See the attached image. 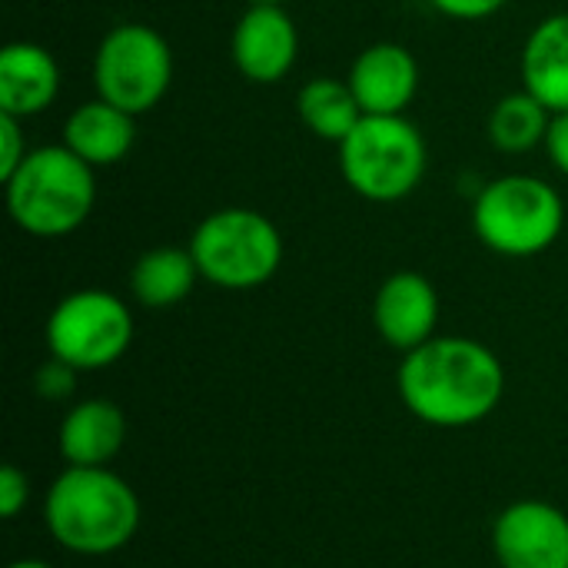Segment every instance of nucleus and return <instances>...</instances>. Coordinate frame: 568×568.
<instances>
[{
    "mask_svg": "<svg viewBox=\"0 0 568 568\" xmlns=\"http://www.w3.org/2000/svg\"><path fill=\"white\" fill-rule=\"evenodd\" d=\"M7 568H53L50 562H43V559H17V562H10Z\"/></svg>",
    "mask_w": 568,
    "mask_h": 568,
    "instance_id": "obj_25",
    "label": "nucleus"
},
{
    "mask_svg": "<svg viewBox=\"0 0 568 568\" xmlns=\"http://www.w3.org/2000/svg\"><path fill=\"white\" fill-rule=\"evenodd\" d=\"M566 226L559 190L529 173L489 180L473 203V233L479 243L509 260H529L556 246Z\"/></svg>",
    "mask_w": 568,
    "mask_h": 568,
    "instance_id": "obj_4",
    "label": "nucleus"
},
{
    "mask_svg": "<svg viewBox=\"0 0 568 568\" xmlns=\"http://www.w3.org/2000/svg\"><path fill=\"white\" fill-rule=\"evenodd\" d=\"M230 57L243 80L273 87L290 77L300 57V30L283 3H250L230 37Z\"/></svg>",
    "mask_w": 568,
    "mask_h": 568,
    "instance_id": "obj_10",
    "label": "nucleus"
},
{
    "mask_svg": "<svg viewBox=\"0 0 568 568\" xmlns=\"http://www.w3.org/2000/svg\"><path fill=\"white\" fill-rule=\"evenodd\" d=\"M373 326L386 346L396 353H413L436 336L439 326V293L436 286L416 273L399 270L383 280L373 296Z\"/></svg>",
    "mask_w": 568,
    "mask_h": 568,
    "instance_id": "obj_11",
    "label": "nucleus"
},
{
    "mask_svg": "<svg viewBox=\"0 0 568 568\" xmlns=\"http://www.w3.org/2000/svg\"><path fill=\"white\" fill-rule=\"evenodd\" d=\"M546 156L562 176H568V110L566 113H552V123L546 133Z\"/></svg>",
    "mask_w": 568,
    "mask_h": 568,
    "instance_id": "obj_24",
    "label": "nucleus"
},
{
    "mask_svg": "<svg viewBox=\"0 0 568 568\" xmlns=\"http://www.w3.org/2000/svg\"><path fill=\"white\" fill-rule=\"evenodd\" d=\"M190 253L206 283L230 293H246L280 273L283 236L266 213L250 206H223L196 223Z\"/></svg>",
    "mask_w": 568,
    "mask_h": 568,
    "instance_id": "obj_6",
    "label": "nucleus"
},
{
    "mask_svg": "<svg viewBox=\"0 0 568 568\" xmlns=\"http://www.w3.org/2000/svg\"><path fill=\"white\" fill-rule=\"evenodd\" d=\"M346 83L363 116H399L419 93V63L403 43L379 40L353 60Z\"/></svg>",
    "mask_w": 568,
    "mask_h": 568,
    "instance_id": "obj_12",
    "label": "nucleus"
},
{
    "mask_svg": "<svg viewBox=\"0 0 568 568\" xmlns=\"http://www.w3.org/2000/svg\"><path fill=\"white\" fill-rule=\"evenodd\" d=\"M60 97V67L53 53L30 40H13L0 50V113L33 120Z\"/></svg>",
    "mask_w": 568,
    "mask_h": 568,
    "instance_id": "obj_13",
    "label": "nucleus"
},
{
    "mask_svg": "<svg viewBox=\"0 0 568 568\" xmlns=\"http://www.w3.org/2000/svg\"><path fill=\"white\" fill-rule=\"evenodd\" d=\"M77 376H80V369H73L70 363H63V359L50 356V359L37 369V376H33V389H37V396H40V399H47V403H60V399L73 396V389H77Z\"/></svg>",
    "mask_w": 568,
    "mask_h": 568,
    "instance_id": "obj_20",
    "label": "nucleus"
},
{
    "mask_svg": "<svg viewBox=\"0 0 568 568\" xmlns=\"http://www.w3.org/2000/svg\"><path fill=\"white\" fill-rule=\"evenodd\" d=\"M126 443V416L110 399H83L60 423V456L67 466H110Z\"/></svg>",
    "mask_w": 568,
    "mask_h": 568,
    "instance_id": "obj_15",
    "label": "nucleus"
},
{
    "mask_svg": "<svg viewBox=\"0 0 568 568\" xmlns=\"http://www.w3.org/2000/svg\"><path fill=\"white\" fill-rule=\"evenodd\" d=\"M10 220L37 240L77 233L97 203L93 166L70 146H33L27 160L3 180Z\"/></svg>",
    "mask_w": 568,
    "mask_h": 568,
    "instance_id": "obj_3",
    "label": "nucleus"
},
{
    "mask_svg": "<svg viewBox=\"0 0 568 568\" xmlns=\"http://www.w3.org/2000/svg\"><path fill=\"white\" fill-rule=\"evenodd\" d=\"M140 516L133 486L106 466H67L43 496V526L53 542L87 559L126 549Z\"/></svg>",
    "mask_w": 568,
    "mask_h": 568,
    "instance_id": "obj_2",
    "label": "nucleus"
},
{
    "mask_svg": "<svg viewBox=\"0 0 568 568\" xmlns=\"http://www.w3.org/2000/svg\"><path fill=\"white\" fill-rule=\"evenodd\" d=\"M43 339L50 356L80 373H97L123 359L133 346V313L106 290H77L50 310Z\"/></svg>",
    "mask_w": 568,
    "mask_h": 568,
    "instance_id": "obj_8",
    "label": "nucleus"
},
{
    "mask_svg": "<svg viewBox=\"0 0 568 568\" xmlns=\"http://www.w3.org/2000/svg\"><path fill=\"white\" fill-rule=\"evenodd\" d=\"M30 503V479L13 463L0 469V513L3 519H17Z\"/></svg>",
    "mask_w": 568,
    "mask_h": 568,
    "instance_id": "obj_22",
    "label": "nucleus"
},
{
    "mask_svg": "<svg viewBox=\"0 0 568 568\" xmlns=\"http://www.w3.org/2000/svg\"><path fill=\"white\" fill-rule=\"evenodd\" d=\"M27 153L30 146H27L23 120L0 113V180H7L27 160Z\"/></svg>",
    "mask_w": 568,
    "mask_h": 568,
    "instance_id": "obj_21",
    "label": "nucleus"
},
{
    "mask_svg": "<svg viewBox=\"0 0 568 568\" xmlns=\"http://www.w3.org/2000/svg\"><path fill=\"white\" fill-rule=\"evenodd\" d=\"M426 166V136L406 113L363 116L339 143V173L346 186L369 203H399L413 196Z\"/></svg>",
    "mask_w": 568,
    "mask_h": 568,
    "instance_id": "obj_5",
    "label": "nucleus"
},
{
    "mask_svg": "<svg viewBox=\"0 0 568 568\" xmlns=\"http://www.w3.org/2000/svg\"><path fill=\"white\" fill-rule=\"evenodd\" d=\"M406 409L436 429H466L496 413L506 396L503 359L469 336H433L406 353L396 373Z\"/></svg>",
    "mask_w": 568,
    "mask_h": 568,
    "instance_id": "obj_1",
    "label": "nucleus"
},
{
    "mask_svg": "<svg viewBox=\"0 0 568 568\" xmlns=\"http://www.w3.org/2000/svg\"><path fill=\"white\" fill-rule=\"evenodd\" d=\"M296 110H300L303 126L313 136H320L326 143H336V146L363 120V110H359L349 83L336 80V77H316V80L303 83V90L296 97Z\"/></svg>",
    "mask_w": 568,
    "mask_h": 568,
    "instance_id": "obj_18",
    "label": "nucleus"
},
{
    "mask_svg": "<svg viewBox=\"0 0 568 568\" xmlns=\"http://www.w3.org/2000/svg\"><path fill=\"white\" fill-rule=\"evenodd\" d=\"M443 17L453 20H486L493 13H499L509 0H429Z\"/></svg>",
    "mask_w": 568,
    "mask_h": 568,
    "instance_id": "obj_23",
    "label": "nucleus"
},
{
    "mask_svg": "<svg viewBox=\"0 0 568 568\" xmlns=\"http://www.w3.org/2000/svg\"><path fill=\"white\" fill-rule=\"evenodd\" d=\"M493 552L503 568H568V516L542 499L513 503L493 523Z\"/></svg>",
    "mask_w": 568,
    "mask_h": 568,
    "instance_id": "obj_9",
    "label": "nucleus"
},
{
    "mask_svg": "<svg viewBox=\"0 0 568 568\" xmlns=\"http://www.w3.org/2000/svg\"><path fill=\"white\" fill-rule=\"evenodd\" d=\"M246 3H283V7H286L290 0H246Z\"/></svg>",
    "mask_w": 568,
    "mask_h": 568,
    "instance_id": "obj_26",
    "label": "nucleus"
},
{
    "mask_svg": "<svg viewBox=\"0 0 568 568\" xmlns=\"http://www.w3.org/2000/svg\"><path fill=\"white\" fill-rule=\"evenodd\" d=\"M136 143V116L106 103L87 100L63 120V146H70L93 170L116 166Z\"/></svg>",
    "mask_w": 568,
    "mask_h": 568,
    "instance_id": "obj_14",
    "label": "nucleus"
},
{
    "mask_svg": "<svg viewBox=\"0 0 568 568\" xmlns=\"http://www.w3.org/2000/svg\"><path fill=\"white\" fill-rule=\"evenodd\" d=\"M173 50L150 23H116L93 53V90L100 100L143 116L170 93Z\"/></svg>",
    "mask_w": 568,
    "mask_h": 568,
    "instance_id": "obj_7",
    "label": "nucleus"
},
{
    "mask_svg": "<svg viewBox=\"0 0 568 568\" xmlns=\"http://www.w3.org/2000/svg\"><path fill=\"white\" fill-rule=\"evenodd\" d=\"M552 123V110L539 103L532 93L516 90L506 93L493 113H489V140L499 153H532L536 146H546V133Z\"/></svg>",
    "mask_w": 568,
    "mask_h": 568,
    "instance_id": "obj_19",
    "label": "nucleus"
},
{
    "mask_svg": "<svg viewBox=\"0 0 568 568\" xmlns=\"http://www.w3.org/2000/svg\"><path fill=\"white\" fill-rule=\"evenodd\" d=\"M523 90L552 113L568 110V10L549 13L532 27L519 57Z\"/></svg>",
    "mask_w": 568,
    "mask_h": 568,
    "instance_id": "obj_16",
    "label": "nucleus"
},
{
    "mask_svg": "<svg viewBox=\"0 0 568 568\" xmlns=\"http://www.w3.org/2000/svg\"><path fill=\"white\" fill-rule=\"evenodd\" d=\"M200 270L190 246H153L130 270V293L146 310H170L196 286Z\"/></svg>",
    "mask_w": 568,
    "mask_h": 568,
    "instance_id": "obj_17",
    "label": "nucleus"
}]
</instances>
